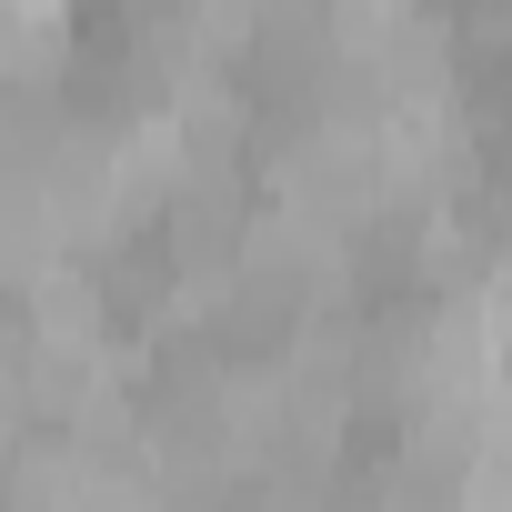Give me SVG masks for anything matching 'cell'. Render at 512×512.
I'll return each instance as SVG.
<instances>
[]
</instances>
